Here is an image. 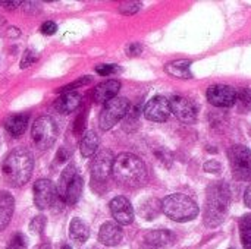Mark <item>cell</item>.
<instances>
[{"label": "cell", "instance_id": "21", "mask_svg": "<svg viewBox=\"0 0 251 249\" xmlns=\"http://www.w3.org/2000/svg\"><path fill=\"white\" fill-rule=\"evenodd\" d=\"M82 191H84V179L79 173L75 175V178L72 179V182L69 183L66 192H65V197H63V201L68 204V205H75L81 195H82Z\"/></svg>", "mask_w": 251, "mask_h": 249}, {"label": "cell", "instance_id": "16", "mask_svg": "<svg viewBox=\"0 0 251 249\" xmlns=\"http://www.w3.org/2000/svg\"><path fill=\"white\" fill-rule=\"evenodd\" d=\"M122 238L124 232L121 226L113 222H106L99 230V241L106 247H116L118 244H121Z\"/></svg>", "mask_w": 251, "mask_h": 249}, {"label": "cell", "instance_id": "41", "mask_svg": "<svg viewBox=\"0 0 251 249\" xmlns=\"http://www.w3.org/2000/svg\"><path fill=\"white\" fill-rule=\"evenodd\" d=\"M87 249H97V248H94V247H91V248H87Z\"/></svg>", "mask_w": 251, "mask_h": 249}, {"label": "cell", "instance_id": "3", "mask_svg": "<svg viewBox=\"0 0 251 249\" xmlns=\"http://www.w3.org/2000/svg\"><path fill=\"white\" fill-rule=\"evenodd\" d=\"M112 175L121 185L138 188L147 181V167L140 157L131 153H124L113 160Z\"/></svg>", "mask_w": 251, "mask_h": 249}, {"label": "cell", "instance_id": "30", "mask_svg": "<svg viewBox=\"0 0 251 249\" xmlns=\"http://www.w3.org/2000/svg\"><path fill=\"white\" fill-rule=\"evenodd\" d=\"M44 227H46V217L44 216H37L29 223V230L35 235H41Z\"/></svg>", "mask_w": 251, "mask_h": 249}, {"label": "cell", "instance_id": "39", "mask_svg": "<svg viewBox=\"0 0 251 249\" xmlns=\"http://www.w3.org/2000/svg\"><path fill=\"white\" fill-rule=\"evenodd\" d=\"M38 249H51V247L49 245V244H43V245H40Z\"/></svg>", "mask_w": 251, "mask_h": 249}, {"label": "cell", "instance_id": "1", "mask_svg": "<svg viewBox=\"0 0 251 249\" xmlns=\"http://www.w3.org/2000/svg\"><path fill=\"white\" fill-rule=\"evenodd\" d=\"M32 169H34L32 154L22 147L12 150L1 163L3 179L10 186L15 188H19L29 181L32 175Z\"/></svg>", "mask_w": 251, "mask_h": 249}, {"label": "cell", "instance_id": "33", "mask_svg": "<svg viewBox=\"0 0 251 249\" xmlns=\"http://www.w3.org/2000/svg\"><path fill=\"white\" fill-rule=\"evenodd\" d=\"M35 60H37V53H35V51H32V50H26V51L24 53L22 60H21V69H26V68H29Z\"/></svg>", "mask_w": 251, "mask_h": 249}, {"label": "cell", "instance_id": "12", "mask_svg": "<svg viewBox=\"0 0 251 249\" xmlns=\"http://www.w3.org/2000/svg\"><path fill=\"white\" fill-rule=\"evenodd\" d=\"M171 112L184 123H194L197 120V107L196 104L182 95H174L169 100Z\"/></svg>", "mask_w": 251, "mask_h": 249}, {"label": "cell", "instance_id": "29", "mask_svg": "<svg viewBox=\"0 0 251 249\" xmlns=\"http://www.w3.org/2000/svg\"><path fill=\"white\" fill-rule=\"evenodd\" d=\"M90 82H91V78H90V76H82V78H79L78 81H75V82H72V84H69V85L62 87L60 90H57V92H62V94H65V92H74L75 88L84 87V85H87V84H90Z\"/></svg>", "mask_w": 251, "mask_h": 249}, {"label": "cell", "instance_id": "4", "mask_svg": "<svg viewBox=\"0 0 251 249\" xmlns=\"http://www.w3.org/2000/svg\"><path fill=\"white\" fill-rule=\"evenodd\" d=\"M162 211L174 222L184 223L197 217V203L185 194H172L162 201Z\"/></svg>", "mask_w": 251, "mask_h": 249}, {"label": "cell", "instance_id": "26", "mask_svg": "<svg viewBox=\"0 0 251 249\" xmlns=\"http://www.w3.org/2000/svg\"><path fill=\"white\" fill-rule=\"evenodd\" d=\"M240 235L244 249H251V213L240 220Z\"/></svg>", "mask_w": 251, "mask_h": 249}, {"label": "cell", "instance_id": "8", "mask_svg": "<svg viewBox=\"0 0 251 249\" xmlns=\"http://www.w3.org/2000/svg\"><path fill=\"white\" fill-rule=\"evenodd\" d=\"M34 204L38 210H47L56 205L57 200V188L50 179H38L34 183Z\"/></svg>", "mask_w": 251, "mask_h": 249}, {"label": "cell", "instance_id": "5", "mask_svg": "<svg viewBox=\"0 0 251 249\" xmlns=\"http://www.w3.org/2000/svg\"><path fill=\"white\" fill-rule=\"evenodd\" d=\"M32 142L38 150L50 148L57 139V125L50 116H40L35 119L31 129Z\"/></svg>", "mask_w": 251, "mask_h": 249}, {"label": "cell", "instance_id": "18", "mask_svg": "<svg viewBox=\"0 0 251 249\" xmlns=\"http://www.w3.org/2000/svg\"><path fill=\"white\" fill-rule=\"evenodd\" d=\"M13 208H15L13 197L6 191L0 192V232H3L10 223L13 216Z\"/></svg>", "mask_w": 251, "mask_h": 249}, {"label": "cell", "instance_id": "9", "mask_svg": "<svg viewBox=\"0 0 251 249\" xmlns=\"http://www.w3.org/2000/svg\"><path fill=\"white\" fill-rule=\"evenodd\" d=\"M113 154L109 150H103L94 156V160L91 161L90 172H91V181L93 185L104 183L109 176L112 175V167H113Z\"/></svg>", "mask_w": 251, "mask_h": 249}, {"label": "cell", "instance_id": "34", "mask_svg": "<svg viewBox=\"0 0 251 249\" xmlns=\"http://www.w3.org/2000/svg\"><path fill=\"white\" fill-rule=\"evenodd\" d=\"M40 31H41L43 35H53V34L57 31V25H56V22H53V21H46V22H43V25L40 26Z\"/></svg>", "mask_w": 251, "mask_h": 249}, {"label": "cell", "instance_id": "35", "mask_svg": "<svg viewBox=\"0 0 251 249\" xmlns=\"http://www.w3.org/2000/svg\"><path fill=\"white\" fill-rule=\"evenodd\" d=\"M204 170L209 172V173H219L222 170V164L216 160H209L206 164H204Z\"/></svg>", "mask_w": 251, "mask_h": 249}, {"label": "cell", "instance_id": "31", "mask_svg": "<svg viewBox=\"0 0 251 249\" xmlns=\"http://www.w3.org/2000/svg\"><path fill=\"white\" fill-rule=\"evenodd\" d=\"M26 248V239L22 233H15L10 242L7 244L6 249H25Z\"/></svg>", "mask_w": 251, "mask_h": 249}, {"label": "cell", "instance_id": "19", "mask_svg": "<svg viewBox=\"0 0 251 249\" xmlns=\"http://www.w3.org/2000/svg\"><path fill=\"white\" fill-rule=\"evenodd\" d=\"M190 66H191V62L190 60L179 59V60H174V62L168 63L165 66V70H166V73H169L174 78H178V79H190V78H193V73H191Z\"/></svg>", "mask_w": 251, "mask_h": 249}, {"label": "cell", "instance_id": "22", "mask_svg": "<svg viewBox=\"0 0 251 249\" xmlns=\"http://www.w3.org/2000/svg\"><path fill=\"white\" fill-rule=\"evenodd\" d=\"M28 120H29L28 114H24V113L13 114V116H10V117L6 120L4 128H6V131H7L12 136H16V138H18V136H21V135L25 132L26 125H28Z\"/></svg>", "mask_w": 251, "mask_h": 249}, {"label": "cell", "instance_id": "15", "mask_svg": "<svg viewBox=\"0 0 251 249\" xmlns=\"http://www.w3.org/2000/svg\"><path fill=\"white\" fill-rule=\"evenodd\" d=\"M121 90V82L118 79H109V81H104L101 84H99L96 88H94V101L99 103V104H106L107 101L113 100L118 92Z\"/></svg>", "mask_w": 251, "mask_h": 249}, {"label": "cell", "instance_id": "28", "mask_svg": "<svg viewBox=\"0 0 251 249\" xmlns=\"http://www.w3.org/2000/svg\"><path fill=\"white\" fill-rule=\"evenodd\" d=\"M141 6L143 4L140 1H134V0L124 1V3L119 4V12L124 13V15H134V13H137L141 9Z\"/></svg>", "mask_w": 251, "mask_h": 249}, {"label": "cell", "instance_id": "40", "mask_svg": "<svg viewBox=\"0 0 251 249\" xmlns=\"http://www.w3.org/2000/svg\"><path fill=\"white\" fill-rule=\"evenodd\" d=\"M62 249H72V248H71L69 245H63V247H62Z\"/></svg>", "mask_w": 251, "mask_h": 249}, {"label": "cell", "instance_id": "37", "mask_svg": "<svg viewBox=\"0 0 251 249\" xmlns=\"http://www.w3.org/2000/svg\"><path fill=\"white\" fill-rule=\"evenodd\" d=\"M85 116H79L78 119H76V122H75V126H74V132H75V135H81L82 134V131H84V128H85Z\"/></svg>", "mask_w": 251, "mask_h": 249}, {"label": "cell", "instance_id": "38", "mask_svg": "<svg viewBox=\"0 0 251 249\" xmlns=\"http://www.w3.org/2000/svg\"><path fill=\"white\" fill-rule=\"evenodd\" d=\"M244 203H246V205L251 208V185L246 189V194H244Z\"/></svg>", "mask_w": 251, "mask_h": 249}, {"label": "cell", "instance_id": "32", "mask_svg": "<svg viewBox=\"0 0 251 249\" xmlns=\"http://www.w3.org/2000/svg\"><path fill=\"white\" fill-rule=\"evenodd\" d=\"M118 70H119L118 65H99V66H96V72L100 76H109V75H113Z\"/></svg>", "mask_w": 251, "mask_h": 249}, {"label": "cell", "instance_id": "6", "mask_svg": "<svg viewBox=\"0 0 251 249\" xmlns=\"http://www.w3.org/2000/svg\"><path fill=\"white\" fill-rule=\"evenodd\" d=\"M232 175L237 181L251 182V150L246 145H234L228 150Z\"/></svg>", "mask_w": 251, "mask_h": 249}, {"label": "cell", "instance_id": "7", "mask_svg": "<svg viewBox=\"0 0 251 249\" xmlns=\"http://www.w3.org/2000/svg\"><path fill=\"white\" fill-rule=\"evenodd\" d=\"M129 112V101L125 97H115L107 101L99 116V125L101 131L112 129L118 122H121Z\"/></svg>", "mask_w": 251, "mask_h": 249}, {"label": "cell", "instance_id": "17", "mask_svg": "<svg viewBox=\"0 0 251 249\" xmlns=\"http://www.w3.org/2000/svg\"><path fill=\"white\" fill-rule=\"evenodd\" d=\"M81 95L78 92H65L54 101V109L62 114H69L81 106Z\"/></svg>", "mask_w": 251, "mask_h": 249}, {"label": "cell", "instance_id": "13", "mask_svg": "<svg viewBox=\"0 0 251 249\" xmlns=\"http://www.w3.org/2000/svg\"><path fill=\"white\" fill-rule=\"evenodd\" d=\"M112 217L119 226H128L134 222V208L125 197H116L109 204Z\"/></svg>", "mask_w": 251, "mask_h": 249}, {"label": "cell", "instance_id": "14", "mask_svg": "<svg viewBox=\"0 0 251 249\" xmlns=\"http://www.w3.org/2000/svg\"><path fill=\"white\" fill-rule=\"evenodd\" d=\"M175 242V235L169 230H151L144 236L146 249H165Z\"/></svg>", "mask_w": 251, "mask_h": 249}, {"label": "cell", "instance_id": "11", "mask_svg": "<svg viewBox=\"0 0 251 249\" xmlns=\"http://www.w3.org/2000/svg\"><path fill=\"white\" fill-rule=\"evenodd\" d=\"M171 104L169 100L165 98L163 95H156L153 97L144 107V116L150 122H166L171 116Z\"/></svg>", "mask_w": 251, "mask_h": 249}, {"label": "cell", "instance_id": "10", "mask_svg": "<svg viewBox=\"0 0 251 249\" xmlns=\"http://www.w3.org/2000/svg\"><path fill=\"white\" fill-rule=\"evenodd\" d=\"M237 95H238V92L232 87L222 85V84L212 85L206 91V97H207L209 103L216 107H224V109L237 104Z\"/></svg>", "mask_w": 251, "mask_h": 249}, {"label": "cell", "instance_id": "23", "mask_svg": "<svg viewBox=\"0 0 251 249\" xmlns=\"http://www.w3.org/2000/svg\"><path fill=\"white\" fill-rule=\"evenodd\" d=\"M99 144H100V139L97 136V134L94 131H88L85 132V135L82 136L81 139V144H79V151H81V156L85 157V158H90L96 154L97 148H99Z\"/></svg>", "mask_w": 251, "mask_h": 249}, {"label": "cell", "instance_id": "27", "mask_svg": "<svg viewBox=\"0 0 251 249\" xmlns=\"http://www.w3.org/2000/svg\"><path fill=\"white\" fill-rule=\"evenodd\" d=\"M238 110L241 113H249L251 110V88H244L237 95Z\"/></svg>", "mask_w": 251, "mask_h": 249}, {"label": "cell", "instance_id": "24", "mask_svg": "<svg viewBox=\"0 0 251 249\" xmlns=\"http://www.w3.org/2000/svg\"><path fill=\"white\" fill-rule=\"evenodd\" d=\"M76 173H78V170H76L75 164H68V166L63 169V172H62V175H60V178H59V185H57V197H59L62 201H63V197H65V192H66L69 183L72 182V179L75 178ZM63 203H65V201H63Z\"/></svg>", "mask_w": 251, "mask_h": 249}, {"label": "cell", "instance_id": "25", "mask_svg": "<svg viewBox=\"0 0 251 249\" xmlns=\"http://www.w3.org/2000/svg\"><path fill=\"white\" fill-rule=\"evenodd\" d=\"M162 211V203L151 198L149 201H146L141 207H140V214L146 219V220H153L157 213Z\"/></svg>", "mask_w": 251, "mask_h": 249}, {"label": "cell", "instance_id": "36", "mask_svg": "<svg viewBox=\"0 0 251 249\" xmlns=\"http://www.w3.org/2000/svg\"><path fill=\"white\" fill-rule=\"evenodd\" d=\"M141 51H143V45H141L140 43H131V44L126 47L128 56H138Z\"/></svg>", "mask_w": 251, "mask_h": 249}, {"label": "cell", "instance_id": "20", "mask_svg": "<svg viewBox=\"0 0 251 249\" xmlns=\"http://www.w3.org/2000/svg\"><path fill=\"white\" fill-rule=\"evenodd\" d=\"M69 236L75 244L82 245L87 242V239L90 236V227L87 226V223L84 220H81L79 217H75V219H72V222L69 225Z\"/></svg>", "mask_w": 251, "mask_h": 249}, {"label": "cell", "instance_id": "2", "mask_svg": "<svg viewBox=\"0 0 251 249\" xmlns=\"http://www.w3.org/2000/svg\"><path fill=\"white\" fill-rule=\"evenodd\" d=\"M231 191L225 182H213L206 192L204 200V225L209 227L221 226L229 211Z\"/></svg>", "mask_w": 251, "mask_h": 249}]
</instances>
